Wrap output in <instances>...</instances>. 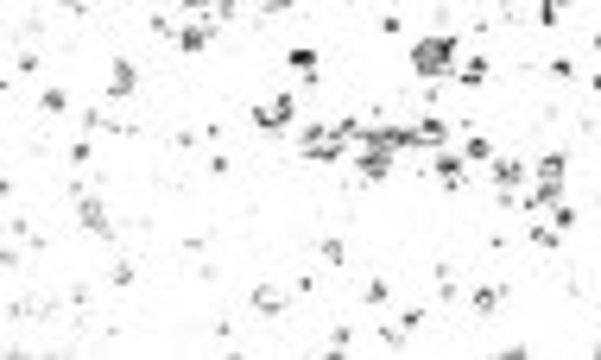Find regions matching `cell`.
Here are the masks:
<instances>
[{
    "label": "cell",
    "instance_id": "cell-1",
    "mask_svg": "<svg viewBox=\"0 0 601 360\" xmlns=\"http://www.w3.org/2000/svg\"><path fill=\"white\" fill-rule=\"evenodd\" d=\"M406 57H412V70H418L424 83H449V77H456V63H462V38H456V32H449V38L431 32V38H418Z\"/></svg>",
    "mask_w": 601,
    "mask_h": 360
},
{
    "label": "cell",
    "instance_id": "cell-2",
    "mask_svg": "<svg viewBox=\"0 0 601 360\" xmlns=\"http://www.w3.org/2000/svg\"><path fill=\"white\" fill-rule=\"evenodd\" d=\"M298 120V95H266V102H253V127H266V133H285Z\"/></svg>",
    "mask_w": 601,
    "mask_h": 360
},
{
    "label": "cell",
    "instance_id": "cell-3",
    "mask_svg": "<svg viewBox=\"0 0 601 360\" xmlns=\"http://www.w3.org/2000/svg\"><path fill=\"white\" fill-rule=\"evenodd\" d=\"M133 89H140L133 57H114V63H108V102H133Z\"/></svg>",
    "mask_w": 601,
    "mask_h": 360
},
{
    "label": "cell",
    "instance_id": "cell-4",
    "mask_svg": "<svg viewBox=\"0 0 601 360\" xmlns=\"http://www.w3.org/2000/svg\"><path fill=\"white\" fill-rule=\"evenodd\" d=\"M488 177H494V190H506V196H513V190L531 177V165H525V159H500V152H494V159H488Z\"/></svg>",
    "mask_w": 601,
    "mask_h": 360
},
{
    "label": "cell",
    "instance_id": "cell-5",
    "mask_svg": "<svg viewBox=\"0 0 601 360\" xmlns=\"http://www.w3.org/2000/svg\"><path fill=\"white\" fill-rule=\"evenodd\" d=\"M77 222H83L89 234H102V241L114 234V215L102 209V196H77Z\"/></svg>",
    "mask_w": 601,
    "mask_h": 360
},
{
    "label": "cell",
    "instance_id": "cell-6",
    "mask_svg": "<svg viewBox=\"0 0 601 360\" xmlns=\"http://www.w3.org/2000/svg\"><path fill=\"white\" fill-rule=\"evenodd\" d=\"M431 171H437V177L456 190V184H462V171H469V159H462V152H449V146H437V152H431Z\"/></svg>",
    "mask_w": 601,
    "mask_h": 360
},
{
    "label": "cell",
    "instance_id": "cell-7",
    "mask_svg": "<svg viewBox=\"0 0 601 360\" xmlns=\"http://www.w3.org/2000/svg\"><path fill=\"white\" fill-rule=\"evenodd\" d=\"M210 38H216V26H210L203 13H196V20H190V26L177 32V51H190V57H196V51H203V45H210Z\"/></svg>",
    "mask_w": 601,
    "mask_h": 360
},
{
    "label": "cell",
    "instance_id": "cell-8",
    "mask_svg": "<svg viewBox=\"0 0 601 360\" xmlns=\"http://www.w3.org/2000/svg\"><path fill=\"white\" fill-rule=\"evenodd\" d=\"M564 171H570V159H564V152H545L539 165H531V177L551 184V190H564Z\"/></svg>",
    "mask_w": 601,
    "mask_h": 360
},
{
    "label": "cell",
    "instance_id": "cell-9",
    "mask_svg": "<svg viewBox=\"0 0 601 360\" xmlns=\"http://www.w3.org/2000/svg\"><path fill=\"white\" fill-rule=\"evenodd\" d=\"M253 316H285V291H273V284H253Z\"/></svg>",
    "mask_w": 601,
    "mask_h": 360
},
{
    "label": "cell",
    "instance_id": "cell-10",
    "mask_svg": "<svg viewBox=\"0 0 601 360\" xmlns=\"http://www.w3.org/2000/svg\"><path fill=\"white\" fill-rule=\"evenodd\" d=\"M285 63H292V77H304V83L317 77V51H310V45H292V51H285Z\"/></svg>",
    "mask_w": 601,
    "mask_h": 360
},
{
    "label": "cell",
    "instance_id": "cell-11",
    "mask_svg": "<svg viewBox=\"0 0 601 360\" xmlns=\"http://www.w3.org/2000/svg\"><path fill=\"white\" fill-rule=\"evenodd\" d=\"M500 304H506V291H494V284H482V291L469 298V310H475V316H494Z\"/></svg>",
    "mask_w": 601,
    "mask_h": 360
},
{
    "label": "cell",
    "instance_id": "cell-12",
    "mask_svg": "<svg viewBox=\"0 0 601 360\" xmlns=\"http://www.w3.org/2000/svg\"><path fill=\"white\" fill-rule=\"evenodd\" d=\"M462 159H469V165H488L494 146H488V139H462Z\"/></svg>",
    "mask_w": 601,
    "mask_h": 360
},
{
    "label": "cell",
    "instance_id": "cell-13",
    "mask_svg": "<svg viewBox=\"0 0 601 360\" xmlns=\"http://www.w3.org/2000/svg\"><path fill=\"white\" fill-rule=\"evenodd\" d=\"M38 108H45V114H63V108H70V95H63V89H57V83H51V89H45V95H38Z\"/></svg>",
    "mask_w": 601,
    "mask_h": 360
},
{
    "label": "cell",
    "instance_id": "cell-14",
    "mask_svg": "<svg viewBox=\"0 0 601 360\" xmlns=\"http://www.w3.org/2000/svg\"><path fill=\"white\" fill-rule=\"evenodd\" d=\"M317 253H323V266H349V247H342V241H323Z\"/></svg>",
    "mask_w": 601,
    "mask_h": 360
},
{
    "label": "cell",
    "instance_id": "cell-15",
    "mask_svg": "<svg viewBox=\"0 0 601 360\" xmlns=\"http://www.w3.org/2000/svg\"><path fill=\"white\" fill-rule=\"evenodd\" d=\"M241 13V0H210V20H235Z\"/></svg>",
    "mask_w": 601,
    "mask_h": 360
},
{
    "label": "cell",
    "instance_id": "cell-16",
    "mask_svg": "<svg viewBox=\"0 0 601 360\" xmlns=\"http://www.w3.org/2000/svg\"><path fill=\"white\" fill-rule=\"evenodd\" d=\"M259 7H266V13H292V7H298V0H259Z\"/></svg>",
    "mask_w": 601,
    "mask_h": 360
},
{
    "label": "cell",
    "instance_id": "cell-17",
    "mask_svg": "<svg viewBox=\"0 0 601 360\" xmlns=\"http://www.w3.org/2000/svg\"><path fill=\"white\" fill-rule=\"evenodd\" d=\"M177 7H184V13L196 20V13H210V0H177Z\"/></svg>",
    "mask_w": 601,
    "mask_h": 360
},
{
    "label": "cell",
    "instance_id": "cell-18",
    "mask_svg": "<svg viewBox=\"0 0 601 360\" xmlns=\"http://www.w3.org/2000/svg\"><path fill=\"white\" fill-rule=\"evenodd\" d=\"M589 89H595V95H601V63H595V77H589Z\"/></svg>",
    "mask_w": 601,
    "mask_h": 360
},
{
    "label": "cell",
    "instance_id": "cell-19",
    "mask_svg": "<svg viewBox=\"0 0 601 360\" xmlns=\"http://www.w3.org/2000/svg\"><path fill=\"white\" fill-rule=\"evenodd\" d=\"M595 57H601V32H595Z\"/></svg>",
    "mask_w": 601,
    "mask_h": 360
},
{
    "label": "cell",
    "instance_id": "cell-20",
    "mask_svg": "<svg viewBox=\"0 0 601 360\" xmlns=\"http://www.w3.org/2000/svg\"><path fill=\"white\" fill-rule=\"evenodd\" d=\"M63 7H83V0H63Z\"/></svg>",
    "mask_w": 601,
    "mask_h": 360
}]
</instances>
